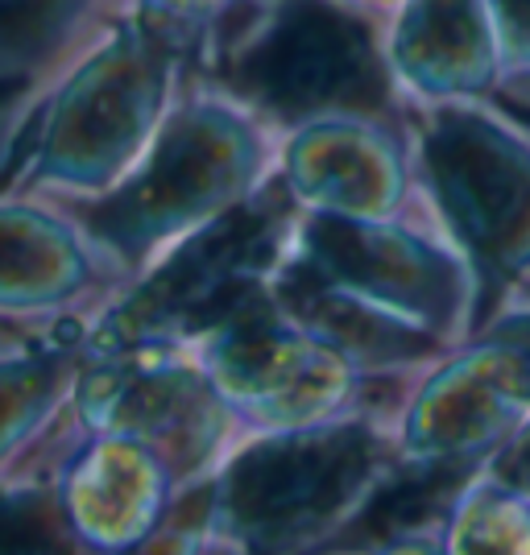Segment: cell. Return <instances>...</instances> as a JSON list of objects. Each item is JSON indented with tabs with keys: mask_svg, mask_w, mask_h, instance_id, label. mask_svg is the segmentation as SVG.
Listing matches in <instances>:
<instances>
[{
	"mask_svg": "<svg viewBox=\"0 0 530 555\" xmlns=\"http://www.w3.org/2000/svg\"><path fill=\"white\" fill-rule=\"evenodd\" d=\"M370 38L357 22L323 4H299L249 50L241 83L274 108H327L370 100L377 70Z\"/></svg>",
	"mask_w": 530,
	"mask_h": 555,
	"instance_id": "obj_1",
	"label": "cell"
},
{
	"mask_svg": "<svg viewBox=\"0 0 530 555\" xmlns=\"http://www.w3.org/2000/svg\"><path fill=\"white\" fill-rule=\"evenodd\" d=\"M59 0H0V54H29L50 34Z\"/></svg>",
	"mask_w": 530,
	"mask_h": 555,
	"instance_id": "obj_2",
	"label": "cell"
}]
</instances>
